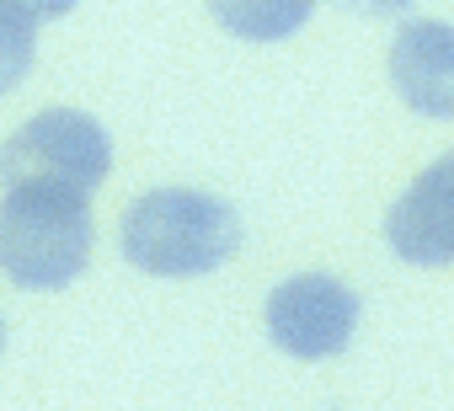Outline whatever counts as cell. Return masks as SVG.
Instances as JSON below:
<instances>
[{
	"mask_svg": "<svg viewBox=\"0 0 454 411\" xmlns=\"http://www.w3.org/2000/svg\"><path fill=\"white\" fill-rule=\"evenodd\" d=\"M241 214L198 187H155L123 214V257L155 278H198L236 257Z\"/></svg>",
	"mask_w": 454,
	"mask_h": 411,
	"instance_id": "6da1fadb",
	"label": "cell"
},
{
	"mask_svg": "<svg viewBox=\"0 0 454 411\" xmlns=\"http://www.w3.org/2000/svg\"><path fill=\"white\" fill-rule=\"evenodd\" d=\"M208 12L224 33H236L247 43H278L310 22L316 0H208Z\"/></svg>",
	"mask_w": 454,
	"mask_h": 411,
	"instance_id": "52a82bcc",
	"label": "cell"
},
{
	"mask_svg": "<svg viewBox=\"0 0 454 411\" xmlns=\"http://www.w3.org/2000/svg\"><path fill=\"white\" fill-rule=\"evenodd\" d=\"M12 6H22L33 22H54V17H70L75 0H12Z\"/></svg>",
	"mask_w": 454,
	"mask_h": 411,
	"instance_id": "9c48e42d",
	"label": "cell"
},
{
	"mask_svg": "<svg viewBox=\"0 0 454 411\" xmlns=\"http://www.w3.org/2000/svg\"><path fill=\"white\" fill-rule=\"evenodd\" d=\"M91 209L81 192L6 187L0 198V273L17 289H65L91 262Z\"/></svg>",
	"mask_w": 454,
	"mask_h": 411,
	"instance_id": "7a4b0ae2",
	"label": "cell"
},
{
	"mask_svg": "<svg viewBox=\"0 0 454 411\" xmlns=\"http://www.w3.org/2000/svg\"><path fill=\"white\" fill-rule=\"evenodd\" d=\"M33 59H38V22L12 0H0V97L27 81Z\"/></svg>",
	"mask_w": 454,
	"mask_h": 411,
	"instance_id": "ba28073f",
	"label": "cell"
},
{
	"mask_svg": "<svg viewBox=\"0 0 454 411\" xmlns=\"http://www.w3.org/2000/svg\"><path fill=\"white\" fill-rule=\"evenodd\" d=\"M390 86L395 97L438 123H454V27L417 17L390 38Z\"/></svg>",
	"mask_w": 454,
	"mask_h": 411,
	"instance_id": "8992f818",
	"label": "cell"
},
{
	"mask_svg": "<svg viewBox=\"0 0 454 411\" xmlns=\"http://www.w3.org/2000/svg\"><path fill=\"white\" fill-rule=\"evenodd\" d=\"M113 171V144L97 118L75 107H49L27 118L0 144V182L6 187H59L91 198Z\"/></svg>",
	"mask_w": 454,
	"mask_h": 411,
	"instance_id": "3957f363",
	"label": "cell"
},
{
	"mask_svg": "<svg viewBox=\"0 0 454 411\" xmlns=\"http://www.w3.org/2000/svg\"><path fill=\"white\" fill-rule=\"evenodd\" d=\"M385 241L411 268H454V150L438 155L385 214Z\"/></svg>",
	"mask_w": 454,
	"mask_h": 411,
	"instance_id": "5b68a950",
	"label": "cell"
},
{
	"mask_svg": "<svg viewBox=\"0 0 454 411\" xmlns=\"http://www.w3.org/2000/svg\"><path fill=\"white\" fill-rule=\"evenodd\" d=\"M0 353H6V315H0Z\"/></svg>",
	"mask_w": 454,
	"mask_h": 411,
	"instance_id": "30bf717a",
	"label": "cell"
},
{
	"mask_svg": "<svg viewBox=\"0 0 454 411\" xmlns=\"http://www.w3.org/2000/svg\"><path fill=\"white\" fill-rule=\"evenodd\" d=\"M358 331V294L332 273H300L268 294V337L278 353L316 363L337 358Z\"/></svg>",
	"mask_w": 454,
	"mask_h": 411,
	"instance_id": "277c9868",
	"label": "cell"
}]
</instances>
